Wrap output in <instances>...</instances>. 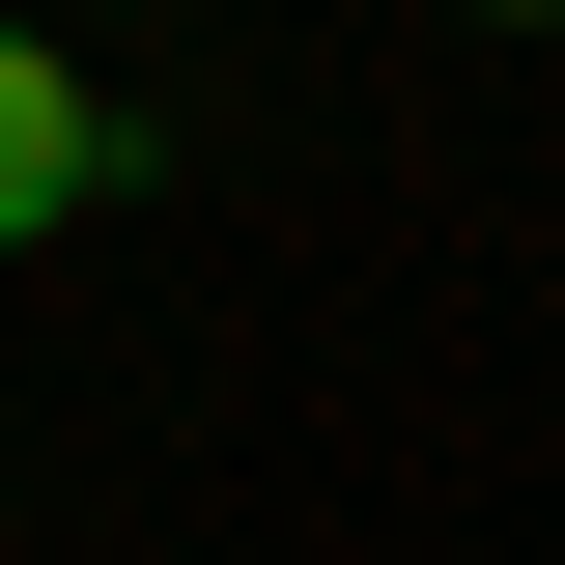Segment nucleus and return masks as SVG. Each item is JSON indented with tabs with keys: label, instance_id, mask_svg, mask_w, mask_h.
<instances>
[{
	"label": "nucleus",
	"instance_id": "f03ea898",
	"mask_svg": "<svg viewBox=\"0 0 565 565\" xmlns=\"http://www.w3.org/2000/svg\"><path fill=\"white\" fill-rule=\"evenodd\" d=\"M481 29H565V0H481Z\"/></svg>",
	"mask_w": 565,
	"mask_h": 565
},
{
	"label": "nucleus",
	"instance_id": "f257e3e1",
	"mask_svg": "<svg viewBox=\"0 0 565 565\" xmlns=\"http://www.w3.org/2000/svg\"><path fill=\"white\" fill-rule=\"evenodd\" d=\"M85 170H114V85L0 0V255H29V226H85Z\"/></svg>",
	"mask_w": 565,
	"mask_h": 565
}]
</instances>
